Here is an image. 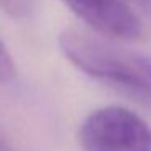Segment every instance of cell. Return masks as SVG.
<instances>
[{"instance_id": "6da1fadb", "label": "cell", "mask_w": 151, "mask_h": 151, "mask_svg": "<svg viewBox=\"0 0 151 151\" xmlns=\"http://www.w3.org/2000/svg\"><path fill=\"white\" fill-rule=\"evenodd\" d=\"M59 49L85 75L132 96L151 99L150 57L112 46L80 28H67L60 33Z\"/></svg>"}, {"instance_id": "7a4b0ae2", "label": "cell", "mask_w": 151, "mask_h": 151, "mask_svg": "<svg viewBox=\"0 0 151 151\" xmlns=\"http://www.w3.org/2000/svg\"><path fill=\"white\" fill-rule=\"evenodd\" d=\"M78 141L83 151H151V128L130 109L106 106L85 117Z\"/></svg>"}, {"instance_id": "3957f363", "label": "cell", "mask_w": 151, "mask_h": 151, "mask_svg": "<svg viewBox=\"0 0 151 151\" xmlns=\"http://www.w3.org/2000/svg\"><path fill=\"white\" fill-rule=\"evenodd\" d=\"M93 31L114 39L133 41L143 33L141 20L128 0H62Z\"/></svg>"}, {"instance_id": "277c9868", "label": "cell", "mask_w": 151, "mask_h": 151, "mask_svg": "<svg viewBox=\"0 0 151 151\" xmlns=\"http://www.w3.org/2000/svg\"><path fill=\"white\" fill-rule=\"evenodd\" d=\"M0 8L13 18H28L36 8V0H0Z\"/></svg>"}, {"instance_id": "5b68a950", "label": "cell", "mask_w": 151, "mask_h": 151, "mask_svg": "<svg viewBox=\"0 0 151 151\" xmlns=\"http://www.w3.org/2000/svg\"><path fill=\"white\" fill-rule=\"evenodd\" d=\"M15 76H17V67H15L13 57L0 39V85L13 81Z\"/></svg>"}, {"instance_id": "8992f818", "label": "cell", "mask_w": 151, "mask_h": 151, "mask_svg": "<svg viewBox=\"0 0 151 151\" xmlns=\"http://www.w3.org/2000/svg\"><path fill=\"white\" fill-rule=\"evenodd\" d=\"M0 151H17L13 146L10 145V141L5 138V135L0 132Z\"/></svg>"}, {"instance_id": "52a82bcc", "label": "cell", "mask_w": 151, "mask_h": 151, "mask_svg": "<svg viewBox=\"0 0 151 151\" xmlns=\"http://www.w3.org/2000/svg\"><path fill=\"white\" fill-rule=\"evenodd\" d=\"M133 2L141 8V10L146 12V13L151 17V0H133Z\"/></svg>"}, {"instance_id": "ba28073f", "label": "cell", "mask_w": 151, "mask_h": 151, "mask_svg": "<svg viewBox=\"0 0 151 151\" xmlns=\"http://www.w3.org/2000/svg\"><path fill=\"white\" fill-rule=\"evenodd\" d=\"M150 75H151V59H150Z\"/></svg>"}]
</instances>
